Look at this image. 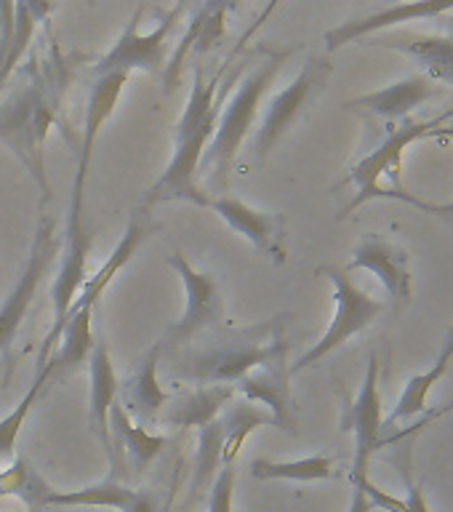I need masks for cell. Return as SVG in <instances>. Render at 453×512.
<instances>
[{
    "mask_svg": "<svg viewBox=\"0 0 453 512\" xmlns=\"http://www.w3.org/2000/svg\"><path fill=\"white\" fill-rule=\"evenodd\" d=\"M224 427V462H235L238 451L243 448L246 438L259 427H275L270 411L256 408L248 400H232L230 406L224 408V414L219 416Z\"/></svg>",
    "mask_w": 453,
    "mask_h": 512,
    "instance_id": "cell-24",
    "label": "cell"
},
{
    "mask_svg": "<svg viewBox=\"0 0 453 512\" xmlns=\"http://www.w3.org/2000/svg\"><path fill=\"white\" fill-rule=\"evenodd\" d=\"M342 430L355 435V459H352L350 480L368 478L371 456L384 446V414L382 395H379V358H368L366 379L360 384L358 395L352 403H347L342 416Z\"/></svg>",
    "mask_w": 453,
    "mask_h": 512,
    "instance_id": "cell-12",
    "label": "cell"
},
{
    "mask_svg": "<svg viewBox=\"0 0 453 512\" xmlns=\"http://www.w3.org/2000/svg\"><path fill=\"white\" fill-rule=\"evenodd\" d=\"M288 376H291L288 355H278V358H272L270 363L254 368V371L243 376L240 382H235V392H240L248 403H264V406L270 408L272 419H275V427L294 435L296 419L294 408H291Z\"/></svg>",
    "mask_w": 453,
    "mask_h": 512,
    "instance_id": "cell-14",
    "label": "cell"
},
{
    "mask_svg": "<svg viewBox=\"0 0 453 512\" xmlns=\"http://www.w3.org/2000/svg\"><path fill=\"white\" fill-rule=\"evenodd\" d=\"M131 496H134V488L123 486L118 480H107V483L80 488L70 494L54 491L48 510H56V507H115V510H123Z\"/></svg>",
    "mask_w": 453,
    "mask_h": 512,
    "instance_id": "cell-29",
    "label": "cell"
},
{
    "mask_svg": "<svg viewBox=\"0 0 453 512\" xmlns=\"http://www.w3.org/2000/svg\"><path fill=\"white\" fill-rule=\"evenodd\" d=\"M440 355H443V358H448V360L453 358V326L446 331V342H443V350H440ZM451 408H453V403L448 408H443L440 414H446V411H451Z\"/></svg>",
    "mask_w": 453,
    "mask_h": 512,
    "instance_id": "cell-36",
    "label": "cell"
},
{
    "mask_svg": "<svg viewBox=\"0 0 453 512\" xmlns=\"http://www.w3.org/2000/svg\"><path fill=\"white\" fill-rule=\"evenodd\" d=\"M453 11V3H398V6H382L371 14L352 16L344 24L326 32V51H339L347 43L376 35L379 30H390L395 24L416 22V19H432V16Z\"/></svg>",
    "mask_w": 453,
    "mask_h": 512,
    "instance_id": "cell-15",
    "label": "cell"
},
{
    "mask_svg": "<svg viewBox=\"0 0 453 512\" xmlns=\"http://www.w3.org/2000/svg\"><path fill=\"white\" fill-rule=\"evenodd\" d=\"M219 86H222L219 75L206 80L203 67L195 70V86H192L182 118L176 123L174 155L158 182L144 192V203L155 206V203H168V200H187L200 208H211V195L198 184V171L208 142L216 131L219 110H222L216 102Z\"/></svg>",
    "mask_w": 453,
    "mask_h": 512,
    "instance_id": "cell-1",
    "label": "cell"
},
{
    "mask_svg": "<svg viewBox=\"0 0 453 512\" xmlns=\"http://www.w3.org/2000/svg\"><path fill=\"white\" fill-rule=\"evenodd\" d=\"M251 475L256 480H296V483H312V480L334 478V459L315 454L296 462H272V459H254Z\"/></svg>",
    "mask_w": 453,
    "mask_h": 512,
    "instance_id": "cell-28",
    "label": "cell"
},
{
    "mask_svg": "<svg viewBox=\"0 0 453 512\" xmlns=\"http://www.w3.org/2000/svg\"><path fill=\"white\" fill-rule=\"evenodd\" d=\"M56 254H59V243H56L54 235V219L51 216H40L22 275H19V280L11 288V294L6 296V302L0 307V355H8V350H11L16 331L22 326L24 315L30 310L35 294H38L40 280L46 278L48 267L54 264Z\"/></svg>",
    "mask_w": 453,
    "mask_h": 512,
    "instance_id": "cell-11",
    "label": "cell"
},
{
    "mask_svg": "<svg viewBox=\"0 0 453 512\" xmlns=\"http://www.w3.org/2000/svg\"><path fill=\"white\" fill-rule=\"evenodd\" d=\"M278 355H288L286 315L224 336L206 350L184 352L176 363V376L198 384H235Z\"/></svg>",
    "mask_w": 453,
    "mask_h": 512,
    "instance_id": "cell-4",
    "label": "cell"
},
{
    "mask_svg": "<svg viewBox=\"0 0 453 512\" xmlns=\"http://www.w3.org/2000/svg\"><path fill=\"white\" fill-rule=\"evenodd\" d=\"M0 496H16L27 512H46L54 488L32 470L27 459H16L8 470L0 472Z\"/></svg>",
    "mask_w": 453,
    "mask_h": 512,
    "instance_id": "cell-25",
    "label": "cell"
},
{
    "mask_svg": "<svg viewBox=\"0 0 453 512\" xmlns=\"http://www.w3.org/2000/svg\"><path fill=\"white\" fill-rule=\"evenodd\" d=\"M318 272L320 275H326V278L334 283V320H331V326L326 328V334L320 336V342L312 344L310 350L304 352L302 358L291 366V374H299L304 368L320 363L326 355L339 350L347 339H352V336L360 334V331H366V328L384 312V302H379L374 296H368L363 288L355 286L350 278V272L344 270V267L326 264V267H320Z\"/></svg>",
    "mask_w": 453,
    "mask_h": 512,
    "instance_id": "cell-7",
    "label": "cell"
},
{
    "mask_svg": "<svg viewBox=\"0 0 453 512\" xmlns=\"http://www.w3.org/2000/svg\"><path fill=\"white\" fill-rule=\"evenodd\" d=\"M46 384H48V374L46 371H38V374H35V382H32V387L27 390V395H24V398L16 403L11 414L0 419V459H8V456L14 454L16 438H19V432H22V427H24V422H27V416H30L32 406L38 403L40 392H43V387H46Z\"/></svg>",
    "mask_w": 453,
    "mask_h": 512,
    "instance_id": "cell-30",
    "label": "cell"
},
{
    "mask_svg": "<svg viewBox=\"0 0 453 512\" xmlns=\"http://www.w3.org/2000/svg\"><path fill=\"white\" fill-rule=\"evenodd\" d=\"M435 94H438L435 80H430L427 75H408V78L398 80L392 86L358 96V99H352L344 107H352V110L358 107V110L374 112V115L384 120H408V115L416 107L430 102Z\"/></svg>",
    "mask_w": 453,
    "mask_h": 512,
    "instance_id": "cell-21",
    "label": "cell"
},
{
    "mask_svg": "<svg viewBox=\"0 0 453 512\" xmlns=\"http://www.w3.org/2000/svg\"><path fill=\"white\" fill-rule=\"evenodd\" d=\"M110 432H115V440L120 443V451L128 456V462L134 464L136 475H142V472L163 454V448L168 446V438H163V435H152V432L144 430L142 424H136L118 400H115V406L110 408Z\"/></svg>",
    "mask_w": 453,
    "mask_h": 512,
    "instance_id": "cell-23",
    "label": "cell"
},
{
    "mask_svg": "<svg viewBox=\"0 0 453 512\" xmlns=\"http://www.w3.org/2000/svg\"><path fill=\"white\" fill-rule=\"evenodd\" d=\"M235 462H224L219 470L216 480L211 483V496H208V510L206 512H232V502H235Z\"/></svg>",
    "mask_w": 453,
    "mask_h": 512,
    "instance_id": "cell-31",
    "label": "cell"
},
{
    "mask_svg": "<svg viewBox=\"0 0 453 512\" xmlns=\"http://www.w3.org/2000/svg\"><path fill=\"white\" fill-rule=\"evenodd\" d=\"M331 62L326 56H310L307 62L302 64V70L291 83H288L283 91L272 96L267 110H264L262 120H259V128H256L254 136V152L256 160H264L275 150V144L283 139V136L294 128V123L302 118V112L312 104V99L318 96V91H323L326 80L331 78Z\"/></svg>",
    "mask_w": 453,
    "mask_h": 512,
    "instance_id": "cell-9",
    "label": "cell"
},
{
    "mask_svg": "<svg viewBox=\"0 0 453 512\" xmlns=\"http://www.w3.org/2000/svg\"><path fill=\"white\" fill-rule=\"evenodd\" d=\"M448 366H451V360L440 355V358L432 363V368H427L424 374L411 376L406 384V390H403V395H400L395 408H392V414L384 416V430H392L398 422H408V419L424 414V411H427V395H430L432 387L446 376Z\"/></svg>",
    "mask_w": 453,
    "mask_h": 512,
    "instance_id": "cell-26",
    "label": "cell"
},
{
    "mask_svg": "<svg viewBox=\"0 0 453 512\" xmlns=\"http://www.w3.org/2000/svg\"><path fill=\"white\" fill-rule=\"evenodd\" d=\"M371 510H374V507H371V502L366 499V494H363V491L355 486V491H352L350 510H347V512H371Z\"/></svg>",
    "mask_w": 453,
    "mask_h": 512,
    "instance_id": "cell-35",
    "label": "cell"
},
{
    "mask_svg": "<svg viewBox=\"0 0 453 512\" xmlns=\"http://www.w3.org/2000/svg\"><path fill=\"white\" fill-rule=\"evenodd\" d=\"M88 374H91V398H88V424L102 448L115 462V448L110 438V408L118 400V376L112 368L107 344L96 342L91 358H88Z\"/></svg>",
    "mask_w": 453,
    "mask_h": 512,
    "instance_id": "cell-20",
    "label": "cell"
},
{
    "mask_svg": "<svg viewBox=\"0 0 453 512\" xmlns=\"http://www.w3.org/2000/svg\"><path fill=\"white\" fill-rule=\"evenodd\" d=\"M224 467V427L222 419L208 422L198 430V448H195V475H192V496H200L216 480Z\"/></svg>",
    "mask_w": 453,
    "mask_h": 512,
    "instance_id": "cell-27",
    "label": "cell"
},
{
    "mask_svg": "<svg viewBox=\"0 0 453 512\" xmlns=\"http://www.w3.org/2000/svg\"><path fill=\"white\" fill-rule=\"evenodd\" d=\"M96 307H83L67 320L62 336H59V344H56L54 355L46 363L48 382L51 379H64V376L75 374L94 352V331H91V320H94Z\"/></svg>",
    "mask_w": 453,
    "mask_h": 512,
    "instance_id": "cell-22",
    "label": "cell"
},
{
    "mask_svg": "<svg viewBox=\"0 0 453 512\" xmlns=\"http://www.w3.org/2000/svg\"><path fill=\"white\" fill-rule=\"evenodd\" d=\"M166 264L182 278L184 294H187L182 318L176 320L174 326L166 331V336L160 339L163 350L168 352L190 342L192 336L200 334L203 328L219 323V318H222V286L214 275L195 270L179 251H171Z\"/></svg>",
    "mask_w": 453,
    "mask_h": 512,
    "instance_id": "cell-10",
    "label": "cell"
},
{
    "mask_svg": "<svg viewBox=\"0 0 453 512\" xmlns=\"http://www.w3.org/2000/svg\"><path fill=\"white\" fill-rule=\"evenodd\" d=\"M448 118H453V110L440 115V118L403 120L398 126H392L382 142L376 144L368 155H363L352 166L350 174L344 176V184H355L358 192L342 211V219H347L355 208H360L368 200H403V203L419 208L424 214H453V203H430V200L406 192L403 184H400V166H403V152H406L408 144L419 142L424 136H432L438 128H443Z\"/></svg>",
    "mask_w": 453,
    "mask_h": 512,
    "instance_id": "cell-2",
    "label": "cell"
},
{
    "mask_svg": "<svg viewBox=\"0 0 453 512\" xmlns=\"http://www.w3.org/2000/svg\"><path fill=\"white\" fill-rule=\"evenodd\" d=\"M291 54L294 51H264L259 64L240 80L235 94L219 110L216 131L211 136V142H208V150L200 160L198 171V176L206 179L211 190L214 187H227V182H230V171L235 166V158H238L240 144L246 142L248 131L254 128L264 94L270 91Z\"/></svg>",
    "mask_w": 453,
    "mask_h": 512,
    "instance_id": "cell-3",
    "label": "cell"
},
{
    "mask_svg": "<svg viewBox=\"0 0 453 512\" xmlns=\"http://www.w3.org/2000/svg\"><path fill=\"white\" fill-rule=\"evenodd\" d=\"M163 352H166L163 344L155 342V347L144 355L142 363L118 384V403L126 408L128 416H136L142 422H158L160 411L171 400V392L163 390L158 379V363Z\"/></svg>",
    "mask_w": 453,
    "mask_h": 512,
    "instance_id": "cell-17",
    "label": "cell"
},
{
    "mask_svg": "<svg viewBox=\"0 0 453 512\" xmlns=\"http://www.w3.org/2000/svg\"><path fill=\"white\" fill-rule=\"evenodd\" d=\"M371 46L395 48L400 54L411 56L422 75L435 83H446L453 88V38L448 35H422V32H384L374 35Z\"/></svg>",
    "mask_w": 453,
    "mask_h": 512,
    "instance_id": "cell-18",
    "label": "cell"
},
{
    "mask_svg": "<svg viewBox=\"0 0 453 512\" xmlns=\"http://www.w3.org/2000/svg\"><path fill=\"white\" fill-rule=\"evenodd\" d=\"M147 6H136L134 16L128 19V24L120 32V38L115 40V46L96 62V75H107V72H126L131 75L134 70L144 72H160L166 70V51H168V35L174 30L176 19L184 11V6L176 8H155L158 24L150 32L139 30L142 16Z\"/></svg>",
    "mask_w": 453,
    "mask_h": 512,
    "instance_id": "cell-8",
    "label": "cell"
},
{
    "mask_svg": "<svg viewBox=\"0 0 453 512\" xmlns=\"http://www.w3.org/2000/svg\"><path fill=\"white\" fill-rule=\"evenodd\" d=\"M211 208L222 216L224 222L230 224L232 230L243 235L254 248H259L262 254L272 256L275 262L286 259L283 251V216L267 214L259 208L248 206L238 198H211Z\"/></svg>",
    "mask_w": 453,
    "mask_h": 512,
    "instance_id": "cell-16",
    "label": "cell"
},
{
    "mask_svg": "<svg viewBox=\"0 0 453 512\" xmlns=\"http://www.w3.org/2000/svg\"><path fill=\"white\" fill-rule=\"evenodd\" d=\"M123 512H158V499L150 491H134Z\"/></svg>",
    "mask_w": 453,
    "mask_h": 512,
    "instance_id": "cell-34",
    "label": "cell"
},
{
    "mask_svg": "<svg viewBox=\"0 0 453 512\" xmlns=\"http://www.w3.org/2000/svg\"><path fill=\"white\" fill-rule=\"evenodd\" d=\"M59 102L62 99L48 94L38 78H30L0 104V142L6 144L8 150H14V155L27 166L46 198H51V187L46 179L43 147H46L48 128L56 120Z\"/></svg>",
    "mask_w": 453,
    "mask_h": 512,
    "instance_id": "cell-5",
    "label": "cell"
},
{
    "mask_svg": "<svg viewBox=\"0 0 453 512\" xmlns=\"http://www.w3.org/2000/svg\"><path fill=\"white\" fill-rule=\"evenodd\" d=\"M14 30H16V3L0 0V70L6 64L11 46H14Z\"/></svg>",
    "mask_w": 453,
    "mask_h": 512,
    "instance_id": "cell-32",
    "label": "cell"
},
{
    "mask_svg": "<svg viewBox=\"0 0 453 512\" xmlns=\"http://www.w3.org/2000/svg\"><path fill=\"white\" fill-rule=\"evenodd\" d=\"M235 384H200L195 390L171 395L166 408L160 411L158 422L168 427H206L219 419V411L235 400Z\"/></svg>",
    "mask_w": 453,
    "mask_h": 512,
    "instance_id": "cell-19",
    "label": "cell"
},
{
    "mask_svg": "<svg viewBox=\"0 0 453 512\" xmlns=\"http://www.w3.org/2000/svg\"><path fill=\"white\" fill-rule=\"evenodd\" d=\"M46 512H56V510H46Z\"/></svg>",
    "mask_w": 453,
    "mask_h": 512,
    "instance_id": "cell-37",
    "label": "cell"
},
{
    "mask_svg": "<svg viewBox=\"0 0 453 512\" xmlns=\"http://www.w3.org/2000/svg\"><path fill=\"white\" fill-rule=\"evenodd\" d=\"M406 475V507L408 512H430V504H427V496H424V488L422 483H414L408 470L403 472Z\"/></svg>",
    "mask_w": 453,
    "mask_h": 512,
    "instance_id": "cell-33",
    "label": "cell"
},
{
    "mask_svg": "<svg viewBox=\"0 0 453 512\" xmlns=\"http://www.w3.org/2000/svg\"><path fill=\"white\" fill-rule=\"evenodd\" d=\"M83 195L86 190L72 187V203L70 214H67V232H64V251L62 262H59V272H56L54 286H51V304H54V323L48 328L46 339L40 344L38 352V371L46 368V363L54 355L59 336H62L64 326H67V315L70 307L78 299L80 288L86 283V264L88 254H91V232H88L86 222H83Z\"/></svg>",
    "mask_w": 453,
    "mask_h": 512,
    "instance_id": "cell-6",
    "label": "cell"
},
{
    "mask_svg": "<svg viewBox=\"0 0 453 512\" xmlns=\"http://www.w3.org/2000/svg\"><path fill=\"white\" fill-rule=\"evenodd\" d=\"M344 270L374 272L379 283L387 288V294L400 304H408L414 296V280H411V270H408L406 251L379 232L363 235V240L352 251L350 267H344Z\"/></svg>",
    "mask_w": 453,
    "mask_h": 512,
    "instance_id": "cell-13",
    "label": "cell"
}]
</instances>
